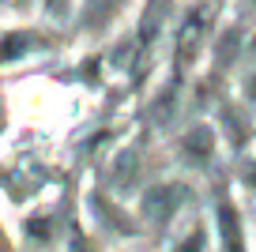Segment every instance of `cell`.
Instances as JSON below:
<instances>
[{
	"instance_id": "obj_2",
	"label": "cell",
	"mask_w": 256,
	"mask_h": 252,
	"mask_svg": "<svg viewBox=\"0 0 256 252\" xmlns=\"http://www.w3.org/2000/svg\"><path fill=\"white\" fill-rule=\"evenodd\" d=\"M245 90H248V94H252V98H256V79H252V83H248V87H245Z\"/></svg>"
},
{
	"instance_id": "obj_1",
	"label": "cell",
	"mask_w": 256,
	"mask_h": 252,
	"mask_svg": "<svg viewBox=\"0 0 256 252\" xmlns=\"http://www.w3.org/2000/svg\"><path fill=\"white\" fill-rule=\"evenodd\" d=\"M222 230H226V237H230V244L238 248V226H234V211L230 207H222Z\"/></svg>"
}]
</instances>
